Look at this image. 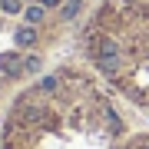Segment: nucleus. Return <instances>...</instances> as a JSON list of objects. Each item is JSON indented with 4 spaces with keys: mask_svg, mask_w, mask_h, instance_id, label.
Segmentation results:
<instances>
[{
    "mask_svg": "<svg viewBox=\"0 0 149 149\" xmlns=\"http://www.w3.org/2000/svg\"><path fill=\"white\" fill-rule=\"evenodd\" d=\"M0 73L20 76V73H23V56H20V53H0Z\"/></svg>",
    "mask_w": 149,
    "mask_h": 149,
    "instance_id": "1",
    "label": "nucleus"
},
{
    "mask_svg": "<svg viewBox=\"0 0 149 149\" xmlns=\"http://www.w3.org/2000/svg\"><path fill=\"white\" fill-rule=\"evenodd\" d=\"M43 13H47V7H43V3H30L27 10H23L27 23H40V20H43Z\"/></svg>",
    "mask_w": 149,
    "mask_h": 149,
    "instance_id": "3",
    "label": "nucleus"
},
{
    "mask_svg": "<svg viewBox=\"0 0 149 149\" xmlns=\"http://www.w3.org/2000/svg\"><path fill=\"white\" fill-rule=\"evenodd\" d=\"M43 7H47V10H60V7H63V0H40Z\"/></svg>",
    "mask_w": 149,
    "mask_h": 149,
    "instance_id": "7",
    "label": "nucleus"
},
{
    "mask_svg": "<svg viewBox=\"0 0 149 149\" xmlns=\"http://www.w3.org/2000/svg\"><path fill=\"white\" fill-rule=\"evenodd\" d=\"M37 43V30H33V23H27V27L17 30V47H33Z\"/></svg>",
    "mask_w": 149,
    "mask_h": 149,
    "instance_id": "2",
    "label": "nucleus"
},
{
    "mask_svg": "<svg viewBox=\"0 0 149 149\" xmlns=\"http://www.w3.org/2000/svg\"><path fill=\"white\" fill-rule=\"evenodd\" d=\"M0 10L3 13H20L23 10V0H0Z\"/></svg>",
    "mask_w": 149,
    "mask_h": 149,
    "instance_id": "5",
    "label": "nucleus"
},
{
    "mask_svg": "<svg viewBox=\"0 0 149 149\" xmlns=\"http://www.w3.org/2000/svg\"><path fill=\"white\" fill-rule=\"evenodd\" d=\"M80 7H83V0H66V3L60 7V17H63V20H73V17L80 13Z\"/></svg>",
    "mask_w": 149,
    "mask_h": 149,
    "instance_id": "4",
    "label": "nucleus"
},
{
    "mask_svg": "<svg viewBox=\"0 0 149 149\" xmlns=\"http://www.w3.org/2000/svg\"><path fill=\"white\" fill-rule=\"evenodd\" d=\"M23 70H27V73H33V70H40V60H37V56H27V60H23Z\"/></svg>",
    "mask_w": 149,
    "mask_h": 149,
    "instance_id": "6",
    "label": "nucleus"
}]
</instances>
